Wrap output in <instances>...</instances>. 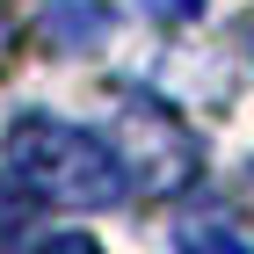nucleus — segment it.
Wrapping results in <instances>:
<instances>
[{"mask_svg":"<svg viewBox=\"0 0 254 254\" xmlns=\"http://www.w3.org/2000/svg\"><path fill=\"white\" fill-rule=\"evenodd\" d=\"M0 167H15L44 203H59V211H102V203H124L131 196V175H124L117 145L87 124H65V117H29L7 124L0 138Z\"/></svg>","mask_w":254,"mask_h":254,"instance_id":"obj_1","label":"nucleus"},{"mask_svg":"<svg viewBox=\"0 0 254 254\" xmlns=\"http://www.w3.org/2000/svg\"><path fill=\"white\" fill-rule=\"evenodd\" d=\"M109 145H117L131 189H145V196H175V189H189V182L203 175L196 131L167 109V102H153V95H117V138H109Z\"/></svg>","mask_w":254,"mask_h":254,"instance_id":"obj_2","label":"nucleus"},{"mask_svg":"<svg viewBox=\"0 0 254 254\" xmlns=\"http://www.w3.org/2000/svg\"><path fill=\"white\" fill-rule=\"evenodd\" d=\"M44 15H51V29H44V37L59 44V51H73V59H80V51H102V44H109V29H117L102 0H51Z\"/></svg>","mask_w":254,"mask_h":254,"instance_id":"obj_3","label":"nucleus"},{"mask_svg":"<svg viewBox=\"0 0 254 254\" xmlns=\"http://www.w3.org/2000/svg\"><path fill=\"white\" fill-rule=\"evenodd\" d=\"M37 211H44V196L29 189L15 167H7V175H0V247H22V240H37Z\"/></svg>","mask_w":254,"mask_h":254,"instance_id":"obj_4","label":"nucleus"},{"mask_svg":"<svg viewBox=\"0 0 254 254\" xmlns=\"http://www.w3.org/2000/svg\"><path fill=\"white\" fill-rule=\"evenodd\" d=\"M138 15L145 22H196V7H203V0H131Z\"/></svg>","mask_w":254,"mask_h":254,"instance_id":"obj_5","label":"nucleus"},{"mask_svg":"<svg viewBox=\"0 0 254 254\" xmlns=\"http://www.w3.org/2000/svg\"><path fill=\"white\" fill-rule=\"evenodd\" d=\"M15 59V15H7V7H0V65Z\"/></svg>","mask_w":254,"mask_h":254,"instance_id":"obj_6","label":"nucleus"}]
</instances>
